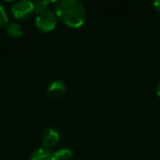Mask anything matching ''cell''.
Here are the masks:
<instances>
[{"instance_id": "6da1fadb", "label": "cell", "mask_w": 160, "mask_h": 160, "mask_svg": "<svg viewBox=\"0 0 160 160\" xmlns=\"http://www.w3.org/2000/svg\"><path fill=\"white\" fill-rule=\"evenodd\" d=\"M55 13L62 23L71 29H78L85 23L86 10L77 0H62L56 5Z\"/></svg>"}, {"instance_id": "7a4b0ae2", "label": "cell", "mask_w": 160, "mask_h": 160, "mask_svg": "<svg viewBox=\"0 0 160 160\" xmlns=\"http://www.w3.org/2000/svg\"><path fill=\"white\" fill-rule=\"evenodd\" d=\"M57 24V16L52 10H45L38 14L35 19V25L40 31L47 33L53 31Z\"/></svg>"}, {"instance_id": "3957f363", "label": "cell", "mask_w": 160, "mask_h": 160, "mask_svg": "<svg viewBox=\"0 0 160 160\" xmlns=\"http://www.w3.org/2000/svg\"><path fill=\"white\" fill-rule=\"evenodd\" d=\"M34 12V3L29 0H23L16 2L11 7V13L18 20H24L33 14Z\"/></svg>"}, {"instance_id": "277c9868", "label": "cell", "mask_w": 160, "mask_h": 160, "mask_svg": "<svg viewBox=\"0 0 160 160\" xmlns=\"http://www.w3.org/2000/svg\"><path fill=\"white\" fill-rule=\"evenodd\" d=\"M59 142V134L53 127L45 129L44 133L42 135V144L43 147L47 150L53 149L57 146V144Z\"/></svg>"}, {"instance_id": "5b68a950", "label": "cell", "mask_w": 160, "mask_h": 160, "mask_svg": "<svg viewBox=\"0 0 160 160\" xmlns=\"http://www.w3.org/2000/svg\"><path fill=\"white\" fill-rule=\"evenodd\" d=\"M66 93V86L60 80H55L47 88V94L51 98H62Z\"/></svg>"}, {"instance_id": "8992f818", "label": "cell", "mask_w": 160, "mask_h": 160, "mask_svg": "<svg viewBox=\"0 0 160 160\" xmlns=\"http://www.w3.org/2000/svg\"><path fill=\"white\" fill-rule=\"evenodd\" d=\"M30 160H55L54 155L45 148H38L32 152Z\"/></svg>"}, {"instance_id": "52a82bcc", "label": "cell", "mask_w": 160, "mask_h": 160, "mask_svg": "<svg viewBox=\"0 0 160 160\" xmlns=\"http://www.w3.org/2000/svg\"><path fill=\"white\" fill-rule=\"evenodd\" d=\"M7 33L9 34L11 38H21L23 34L22 28L18 24V23H9L7 25Z\"/></svg>"}, {"instance_id": "ba28073f", "label": "cell", "mask_w": 160, "mask_h": 160, "mask_svg": "<svg viewBox=\"0 0 160 160\" xmlns=\"http://www.w3.org/2000/svg\"><path fill=\"white\" fill-rule=\"evenodd\" d=\"M55 160H70L73 156V152L69 148H62L53 153Z\"/></svg>"}, {"instance_id": "9c48e42d", "label": "cell", "mask_w": 160, "mask_h": 160, "mask_svg": "<svg viewBox=\"0 0 160 160\" xmlns=\"http://www.w3.org/2000/svg\"><path fill=\"white\" fill-rule=\"evenodd\" d=\"M49 1L46 0H40V1H36L34 3V12L38 14H40L41 12L45 11V10H48V6H49Z\"/></svg>"}, {"instance_id": "30bf717a", "label": "cell", "mask_w": 160, "mask_h": 160, "mask_svg": "<svg viewBox=\"0 0 160 160\" xmlns=\"http://www.w3.org/2000/svg\"><path fill=\"white\" fill-rule=\"evenodd\" d=\"M8 14L6 12V9L1 3H0V28H3V27H7L8 25Z\"/></svg>"}, {"instance_id": "8fae6325", "label": "cell", "mask_w": 160, "mask_h": 160, "mask_svg": "<svg viewBox=\"0 0 160 160\" xmlns=\"http://www.w3.org/2000/svg\"><path fill=\"white\" fill-rule=\"evenodd\" d=\"M153 7H155L156 10H157V11L160 13V0H158V1H155V2H153Z\"/></svg>"}, {"instance_id": "7c38bea8", "label": "cell", "mask_w": 160, "mask_h": 160, "mask_svg": "<svg viewBox=\"0 0 160 160\" xmlns=\"http://www.w3.org/2000/svg\"><path fill=\"white\" fill-rule=\"evenodd\" d=\"M156 93H157V96L160 98V81L158 82L157 87H156Z\"/></svg>"}]
</instances>
